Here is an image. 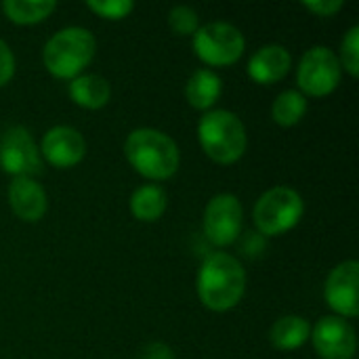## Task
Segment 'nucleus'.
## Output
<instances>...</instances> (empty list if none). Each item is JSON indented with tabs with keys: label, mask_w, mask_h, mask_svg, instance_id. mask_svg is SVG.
I'll use <instances>...</instances> for the list:
<instances>
[{
	"label": "nucleus",
	"mask_w": 359,
	"mask_h": 359,
	"mask_svg": "<svg viewBox=\"0 0 359 359\" xmlns=\"http://www.w3.org/2000/svg\"><path fill=\"white\" fill-rule=\"evenodd\" d=\"M246 294V271L242 263L229 252L208 255L198 271L200 303L215 311L225 313L242 303Z\"/></svg>",
	"instance_id": "nucleus-1"
},
{
	"label": "nucleus",
	"mask_w": 359,
	"mask_h": 359,
	"mask_svg": "<svg viewBox=\"0 0 359 359\" xmlns=\"http://www.w3.org/2000/svg\"><path fill=\"white\" fill-rule=\"evenodd\" d=\"M124 156L141 177L149 181H168L181 166V151L177 141L164 130L141 126L128 133L124 141Z\"/></svg>",
	"instance_id": "nucleus-2"
},
{
	"label": "nucleus",
	"mask_w": 359,
	"mask_h": 359,
	"mask_svg": "<svg viewBox=\"0 0 359 359\" xmlns=\"http://www.w3.org/2000/svg\"><path fill=\"white\" fill-rule=\"evenodd\" d=\"M198 141L215 164L231 166L246 154L248 133L242 118L229 109H210L198 122Z\"/></svg>",
	"instance_id": "nucleus-3"
},
{
	"label": "nucleus",
	"mask_w": 359,
	"mask_h": 359,
	"mask_svg": "<svg viewBox=\"0 0 359 359\" xmlns=\"http://www.w3.org/2000/svg\"><path fill=\"white\" fill-rule=\"evenodd\" d=\"M97 53V40L90 29L69 25L53 34L42 48L46 72L59 80H74L84 74Z\"/></svg>",
	"instance_id": "nucleus-4"
},
{
	"label": "nucleus",
	"mask_w": 359,
	"mask_h": 359,
	"mask_svg": "<svg viewBox=\"0 0 359 359\" xmlns=\"http://www.w3.org/2000/svg\"><path fill=\"white\" fill-rule=\"evenodd\" d=\"M305 215V202L301 194L288 185H276L267 189L252 208V221L261 236L278 238L292 231Z\"/></svg>",
	"instance_id": "nucleus-5"
},
{
	"label": "nucleus",
	"mask_w": 359,
	"mask_h": 359,
	"mask_svg": "<svg viewBox=\"0 0 359 359\" xmlns=\"http://www.w3.org/2000/svg\"><path fill=\"white\" fill-rule=\"evenodd\" d=\"M198 59L210 67H229L238 63L246 50V38L240 27L227 21H210L200 25L191 36Z\"/></svg>",
	"instance_id": "nucleus-6"
},
{
	"label": "nucleus",
	"mask_w": 359,
	"mask_h": 359,
	"mask_svg": "<svg viewBox=\"0 0 359 359\" xmlns=\"http://www.w3.org/2000/svg\"><path fill=\"white\" fill-rule=\"evenodd\" d=\"M343 67L337 53L330 46H311L299 61L297 84L305 97H328L341 84Z\"/></svg>",
	"instance_id": "nucleus-7"
},
{
	"label": "nucleus",
	"mask_w": 359,
	"mask_h": 359,
	"mask_svg": "<svg viewBox=\"0 0 359 359\" xmlns=\"http://www.w3.org/2000/svg\"><path fill=\"white\" fill-rule=\"evenodd\" d=\"M244 227V208L238 196L233 194H217L204 208L202 217V231L206 240L217 246L225 248L238 242Z\"/></svg>",
	"instance_id": "nucleus-8"
},
{
	"label": "nucleus",
	"mask_w": 359,
	"mask_h": 359,
	"mask_svg": "<svg viewBox=\"0 0 359 359\" xmlns=\"http://www.w3.org/2000/svg\"><path fill=\"white\" fill-rule=\"evenodd\" d=\"M0 170L17 177L36 179L42 172V156L32 133L23 126H11L0 137Z\"/></svg>",
	"instance_id": "nucleus-9"
},
{
	"label": "nucleus",
	"mask_w": 359,
	"mask_h": 359,
	"mask_svg": "<svg viewBox=\"0 0 359 359\" xmlns=\"http://www.w3.org/2000/svg\"><path fill=\"white\" fill-rule=\"evenodd\" d=\"M359 263L349 259L330 269L324 284V299L334 316L353 320L359 316Z\"/></svg>",
	"instance_id": "nucleus-10"
},
{
	"label": "nucleus",
	"mask_w": 359,
	"mask_h": 359,
	"mask_svg": "<svg viewBox=\"0 0 359 359\" xmlns=\"http://www.w3.org/2000/svg\"><path fill=\"white\" fill-rule=\"evenodd\" d=\"M320 359H353L358 351L355 328L339 316H324L311 328L309 337Z\"/></svg>",
	"instance_id": "nucleus-11"
},
{
	"label": "nucleus",
	"mask_w": 359,
	"mask_h": 359,
	"mask_svg": "<svg viewBox=\"0 0 359 359\" xmlns=\"http://www.w3.org/2000/svg\"><path fill=\"white\" fill-rule=\"evenodd\" d=\"M38 149L44 162H48L50 166L59 170H67V168L78 166L84 160L86 139L78 128L59 124L44 133Z\"/></svg>",
	"instance_id": "nucleus-12"
},
{
	"label": "nucleus",
	"mask_w": 359,
	"mask_h": 359,
	"mask_svg": "<svg viewBox=\"0 0 359 359\" xmlns=\"http://www.w3.org/2000/svg\"><path fill=\"white\" fill-rule=\"evenodd\" d=\"M11 210L23 223H38L48 210V196L36 179L17 177L11 181L6 191Z\"/></svg>",
	"instance_id": "nucleus-13"
},
{
	"label": "nucleus",
	"mask_w": 359,
	"mask_h": 359,
	"mask_svg": "<svg viewBox=\"0 0 359 359\" xmlns=\"http://www.w3.org/2000/svg\"><path fill=\"white\" fill-rule=\"evenodd\" d=\"M292 67V55L284 44H265L248 59V78L257 84L269 86L288 76Z\"/></svg>",
	"instance_id": "nucleus-14"
},
{
	"label": "nucleus",
	"mask_w": 359,
	"mask_h": 359,
	"mask_svg": "<svg viewBox=\"0 0 359 359\" xmlns=\"http://www.w3.org/2000/svg\"><path fill=\"white\" fill-rule=\"evenodd\" d=\"M69 99L82 107V109H101L111 99V86L109 82L99 74H80L67 84Z\"/></svg>",
	"instance_id": "nucleus-15"
},
{
	"label": "nucleus",
	"mask_w": 359,
	"mask_h": 359,
	"mask_svg": "<svg viewBox=\"0 0 359 359\" xmlns=\"http://www.w3.org/2000/svg\"><path fill=\"white\" fill-rule=\"evenodd\" d=\"M221 93H223V82H221L219 74L208 69V67L196 69L185 84L187 103L194 109L204 111V114L217 105V101L221 99Z\"/></svg>",
	"instance_id": "nucleus-16"
},
{
	"label": "nucleus",
	"mask_w": 359,
	"mask_h": 359,
	"mask_svg": "<svg viewBox=\"0 0 359 359\" xmlns=\"http://www.w3.org/2000/svg\"><path fill=\"white\" fill-rule=\"evenodd\" d=\"M311 337V326L303 316H282L269 328V343L278 351H297Z\"/></svg>",
	"instance_id": "nucleus-17"
},
{
	"label": "nucleus",
	"mask_w": 359,
	"mask_h": 359,
	"mask_svg": "<svg viewBox=\"0 0 359 359\" xmlns=\"http://www.w3.org/2000/svg\"><path fill=\"white\" fill-rule=\"evenodd\" d=\"M168 208V196L158 183L141 185L130 196V212L141 223H156Z\"/></svg>",
	"instance_id": "nucleus-18"
},
{
	"label": "nucleus",
	"mask_w": 359,
	"mask_h": 359,
	"mask_svg": "<svg viewBox=\"0 0 359 359\" xmlns=\"http://www.w3.org/2000/svg\"><path fill=\"white\" fill-rule=\"evenodd\" d=\"M57 8L55 0H4L2 11L15 25H36L48 19Z\"/></svg>",
	"instance_id": "nucleus-19"
},
{
	"label": "nucleus",
	"mask_w": 359,
	"mask_h": 359,
	"mask_svg": "<svg viewBox=\"0 0 359 359\" xmlns=\"http://www.w3.org/2000/svg\"><path fill=\"white\" fill-rule=\"evenodd\" d=\"M307 109H309L307 97L294 88H288L276 97L271 105V120L282 128H292L305 118Z\"/></svg>",
	"instance_id": "nucleus-20"
},
{
	"label": "nucleus",
	"mask_w": 359,
	"mask_h": 359,
	"mask_svg": "<svg viewBox=\"0 0 359 359\" xmlns=\"http://www.w3.org/2000/svg\"><path fill=\"white\" fill-rule=\"evenodd\" d=\"M168 27L175 36H194L200 29V15L187 4L172 6L168 11Z\"/></svg>",
	"instance_id": "nucleus-21"
},
{
	"label": "nucleus",
	"mask_w": 359,
	"mask_h": 359,
	"mask_svg": "<svg viewBox=\"0 0 359 359\" xmlns=\"http://www.w3.org/2000/svg\"><path fill=\"white\" fill-rule=\"evenodd\" d=\"M341 61V67L351 76H359V25H351L347 34L341 40V53L337 55Z\"/></svg>",
	"instance_id": "nucleus-22"
},
{
	"label": "nucleus",
	"mask_w": 359,
	"mask_h": 359,
	"mask_svg": "<svg viewBox=\"0 0 359 359\" xmlns=\"http://www.w3.org/2000/svg\"><path fill=\"white\" fill-rule=\"evenodd\" d=\"M86 8L101 19L122 21L135 11V2L133 0H88Z\"/></svg>",
	"instance_id": "nucleus-23"
},
{
	"label": "nucleus",
	"mask_w": 359,
	"mask_h": 359,
	"mask_svg": "<svg viewBox=\"0 0 359 359\" xmlns=\"http://www.w3.org/2000/svg\"><path fill=\"white\" fill-rule=\"evenodd\" d=\"M15 67H17V61H15V55L11 50V46L0 38V88L6 86L13 76H15Z\"/></svg>",
	"instance_id": "nucleus-24"
},
{
	"label": "nucleus",
	"mask_w": 359,
	"mask_h": 359,
	"mask_svg": "<svg viewBox=\"0 0 359 359\" xmlns=\"http://www.w3.org/2000/svg\"><path fill=\"white\" fill-rule=\"evenodd\" d=\"M303 6L318 17H334L345 2L343 0H303Z\"/></svg>",
	"instance_id": "nucleus-25"
}]
</instances>
